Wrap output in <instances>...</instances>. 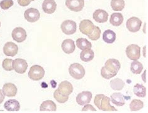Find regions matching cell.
Returning <instances> with one entry per match:
<instances>
[{
    "mask_svg": "<svg viewBox=\"0 0 148 113\" xmlns=\"http://www.w3.org/2000/svg\"><path fill=\"white\" fill-rule=\"evenodd\" d=\"M93 111V112H96V110L91 104H87V105L85 104V106L82 109V111L83 112H86V111Z\"/></svg>",
    "mask_w": 148,
    "mask_h": 113,
    "instance_id": "obj_37",
    "label": "cell"
},
{
    "mask_svg": "<svg viewBox=\"0 0 148 113\" xmlns=\"http://www.w3.org/2000/svg\"><path fill=\"white\" fill-rule=\"evenodd\" d=\"M57 90L61 95L69 96L73 91V87L71 83H70L69 81H64L60 84Z\"/></svg>",
    "mask_w": 148,
    "mask_h": 113,
    "instance_id": "obj_14",
    "label": "cell"
},
{
    "mask_svg": "<svg viewBox=\"0 0 148 113\" xmlns=\"http://www.w3.org/2000/svg\"><path fill=\"white\" fill-rule=\"evenodd\" d=\"M111 6L114 11H122L125 6L124 0H111Z\"/></svg>",
    "mask_w": 148,
    "mask_h": 113,
    "instance_id": "obj_30",
    "label": "cell"
},
{
    "mask_svg": "<svg viewBox=\"0 0 148 113\" xmlns=\"http://www.w3.org/2000/svg\"><path fill=\"white\" fill-rule=\"evenodd\" d=\"M104 67L111 73L117 75L120 70L121 64L118 60L109 59L106 61Z\"/></svg>",
    "mask_w": 148,
    "mask_h": 113,
    "instance_id": "obj_9",
    "label": "cell"
},
{
    "mask_svg": "<svg viewBox=\"0 0 148 113\" xmlns=\"http://www.w3.org/2000/svg\"><path fill=\"white\" fill-rule=\"evenodd\" d=\"M133 92L139 97H145L146 96V89L142 84H136L134 86Z\"/></svg>",
    "mask_w": 148,
    "mask_h": 113,
    "instance_id": "obj_28",
    "label": "cell"
},
{
    "mask_svg": "<svg viewBox=\"0 0 148 113\" xmlns=\"http://www.w3.org/2000/svg\"><path fill=\"white\" fill-rule=\"evenodd\" d=\"M57 5L54 0H45L42 4V9L45 13L52 14L56 10Z\"/></svg>",
    "mask_w": 148,
    "mask_h": 113,
    "instance_id": "obj_16",
    "label": "cell"
},
{
    "mask_svg": "<svg viewBox=\"0 0 148 113\" xmlns=\"http://www.w3.org/2000/svg\"><path fill=\"white\" fill-rule=\"evenodd\" d=\"M69 73L73 78L79 80L84 77L85 75V69L83 66L79 63H75L70 65Z\"/></svg>",
    "mask_w": 148,
    "mask_h": 113,
    "instance_id": "obj_2",
    "label": "cell"
},
{
    "mask_svg": "<svg viewBox=\"0 0 148 113\" xmlns=\"http://www.w3.org/2000/svg\"><path fill=\"white\" fill-rule=\"evenodd\" d=\"M124 85H125L124 82L119 78H116L110 81L111 88L115 91L122 90L124 87Z\"/></svg>",
    "mask_w": 148,
    "mask_h": 113,
    "instance_id": "obj_27",
    "label": "cell"
},
{
    "mask_svg": "<svg viewBox=\"0 0 148 113\" xmlns=\"http://www.w3.org/2000/svg\"><path fill=\"white\" fill-rule=\"evenodd\" d=\"M28 1H34V0H28Z\"/></svg>",
    "mask_w": 148,
    "mask_h": 113,
    "instance_id": "obj_40",
    "label": "cell"
},
{
    "mask_svg": "<svg viewBox=\"0 0 148 113\" xmlns=\"http://www.w3.org/2000/svg\"><path fill=\"white\" fill-rule=\"evenodd\" d=\"M101 29H100L99 27L95 26L94 30H93V32H92V33L90 35H89V36H88L89 39H90L91 40L96 41V40H98L99 39L100 35H101Z\"/></svg>",
    "mask_w": 148,
    "mask_h": 113,
    "instance_id": "obj_33",
    "label": "cell"
},
{
    "mask_svg": "<svg viewBox=\"0 0 148 113\" xmlns=\"http://www.w3.org/2000/svg\"><path fill=\"white\" fill-rule=\"evenodd\" d=\"M101 76H102L103 77H104V78L106 79H110L116 75H115V74L111 73V72L108 71V70L104 67H103L102 68H101Z\"/></svg>",
    "mask_w": 148,
    "mask_h": 113,
    "instance_id": "obj_35",
    "label": "cell"
},
{
    "mask_svg": "<svg viewBox=\"0 0 148 113\" xmlns=\"http://www.w3.org/2000/svg\"><path fill=\"white\" fill-rule=\"evenodd\" d=\"M27 34L25 29L21 27H17L12 32V38L18 42H22L26 39Z\"/></svg>",
    "mask_w": 148,
    "mask_h": 113,
    "instance_id": "obj_13",
    "label": "cell"
},
{
    "mask_svg": "<svg viewBox=\"0 0 148 113\" xmlns=\"http://www.w3.org/2000/svg\"><path fill=\"white\" fill-rule=\"evenodd\" d=\"M5 95L3 94V92L2 91V90L0 89V104H1L3 103V101L5 99Z\"/></svg>",
    "mask_w": 148,
    "mask_h": 113,
    "instance_id": "obj_39",
    "label": "cell"
},
{
    "mask_svg": "<svg viewBox=\"0 0 148 113\" xmlns=\"http://www.w3.org/2000/svg\"><path fill=\"white\" fill-rule=\"evenodd\" d=\"M116 39V33L113 31L107 29L103 34V40L108 44H112L115 41Z\"/></svg>",
    "mask_w": 148,
    "mask_h": 113,
    "instance_id": "obj_23",
    "label": "cell"
},
{
    "mask_svg": "<svg viewBox=\"0 0 148 113\" xmlns=\"http://www.w3.org/2000/svg\"><path fill=\"white\" fill-rule=\"evenodd\" d=\"M13 60L11 59H5L3 61V69L6 70V71H12L13 69Z\"/></svg>",
    "mask_w": 148,
    "mask_h": 113,
    "instance_id": "obj_34",
    "label": "cell"
},
{
    "mask_svg": "<svg viewBox=\"0 0 148 113\" xmlns=\"http://www.w3.org/2000/svg\"><path fill=\"white\" fill-rule=\"evenodd\" d=\"M126 53L131 60H138L141 57V48L137 45H130L126 48Z\"/></svg>",
    "mask_w": 148,
    "mask_h": 113,
    "instance_id": "obj_4",
    "label": "cell"
},
{
    "mask_svg": "<svg viewBox=\"0 0 148 113\" xmlns=\"http://www.w3.org/2000/svg\"><path fill=\"white\" fill-rule=\"evenodd\" d=\"M123 20L124 18L121 13H114L111 15L110 22L112 25L114 26H119L121 25H122Z\"/></svg>",
    "mask_w": 148,
    "mask_h": 113,
    "instance_id": "obj_24",
    "label": "cell"
},
{
    "mask_svg": "<svg viewBox=\"0 0 148 113\" xmlns=\"http://www.w3.org/2000/svg\"><path fill=\"white\" fill-rule=\"evenodd\" d=\"M13 5L14 2L13 0H3V1L0 2V7L4 10L9 9Z\"/></svg>",
    "mask_w": 148,
    "mask_h": 113,
    "instance_id": "obj_36",
    "label": "cell"
},
{
    "mask_svg": "<svg viewBox=\"0 0 148 113\" xmlns=\"http://www.w3.org/2000/svg\"><path fill=\"white\" fill-rule=\"evenodd\" d=\"M142 21L137 17H131L126 22L127 29L132 33H136L141 29Z\"/></svg>",
    "mask_w": 148,
    "mask_h": 113,
    "instance_id": "obj_6",
    "label": "cell"
},
{
    "mask_svg": "<svg viewBox=\"0 0 148 113\" xmlns=\"http://www.w3.org/2000/svg\"><path fill=\"white\" fill-rule=\"evenodd\" d=\"M18 52V46L13 42H8L4 46L3 53L6 56L13 57Z\"/></svg>",
    "mask_w": 148,
    "mask_h": 113,
    "instance_id": "obj_15",
    "label": "cell"
},
{
    "mask_svg": "<svg viewBox=\"0 0 148 113\" xmlns=\"http://www.w3.org/2000/svg\"><path fill=\"white\" fill-rule=\"evenodd\" d=\"M92 97L90 91H83L77 95L76 97V102L81 106H84L91 102Z\"/></svg>",
    "mask_w": 148,
    "mask_h": 113,
    "instance_id": "obj_12",
    "label": "cell"
},
{
    "mask_svg": "<svg viewBox=\"0 0 148 113\" xmlns=\"http://www.w3.org/2000/svg\"><path fill=\"white\" fill-rule=\"evenodd\" d=\"M76 45L81 50L91 49L92 45L90 42L85 38H78L76 40Z\"/></svg>",
    "mask_w": 148,
    "mask_h": 113,
    "instance_id": "obj_26",
    "label": "cell"
},
{
    "mask_svg": "<svg viewBox=\"0 0 148 113\" xmlns=\"http://www.w3.org/2000/svg\"><path fill=\"white\" fill-rule=\"evenodd\" d=\"M18 3L21 6H26L29 5L31 1L28 0H18Z\"/></svg>",
    "mask_w": 148,
    "mask_h": 113,
    "instance_id": "obj_38",
    "label": "cell"
},
{
    "mask_svg": "<svg viewBox=\"0 0 148 113\" xmlns=\"http://www.w3.org/2000/svg\"><path fill=\"white\" fill-rule=\"evenodd\" d=\"M56 105L53 101L47 100L42 102L40 108V111H56Z\"/></svg>",
    "mask_w": 148,
    "mask_h": 113,
    "instance_id": "obj_22",
    "label": "cell"
},
{
    "mask_svg": "<svg viewBox=\"0 0 148 113\" xmlns=\"http://www.w3.org/2000/svg\"><path fill=\"white\" fill-rule=\"evenodd\" d=\"M144 107V103L142 101L139 99H133L132 100L130 104V109L132 112L138 111L140 110H141Z\"/></svg>",
    "mask_w": 148,
    "mask_h": 113,
    "instance_id": "obj_31",
    "label": "cell"
},
{
    "mask_svg": "<svg viewBox=\"0 0 148 113\" xmlns=\"http://www.w3.org/2000/svg\"><path fill=\"white\" fill-rule=\"evenodd\" d=\"M95 57V53L91 49L83 50L80 54L81 60L84 62H89L93 60Z\"/></svg>",
    "mask_w": 148,
    "mask_h": 113,
    "instance_id": "obj_25",
    "label": "cell"
},
{
    "mask_svg": "<svg viewBox=\"0 0 148 113\" xmlns=\"http://www.w3.org/2000/svg\"><path fill=\"white\" fill-rule=\"evenodd\" d=\"M95 26L92 22L89 19H84L80 22L79 30L83 34L89 36L94 30Z\"/></svg>",
    "mask_w": 148,
    "mask_h": 113,
    "instance_id": "obj_7",
    "label": "cell"
},
{
    "mask_svg": "<svg viewBox=\"0 0 148 113\" xmlns=\"http://www.w3.org/2000/svg\"><path fill=\"white\" fill-rule=\"evenodd\" d=\"M4 107L8 111H18L20 110V104L16 100L10 99L6 101Z\"/></svg>",
    "mask_w": 148,
    "mask_h": 113,
    "instance_id": "obj_20",
    "label": "cell"
},
{
    "mask_svg": "<svg viewBox=\"0 0 148 113\" xmlns=\"http://www.w3.org/2000/svg\"><path fill=\"white\" fill-rule=\"evenodd\" d=\"M24 16L26 21L30 23H34L39 20L40 18V13L37 9L30 8L25 11Z\"/></svg>",
    "mask_w": 148,
    "mask_h": 113,
    "instance_id": "obj_10",
    "label": "cell"
},
{
    "mask_svg": "<svg viewBox=\"0 0 148 113\" xmlns=\"http://www.w3.org/2000/svg\"><path fill=\"white\" fill-rule=\"evenodd\" d=\"M61 29L66 35L73 34L76 32V23L72 20H65L62 23Z\"/></svg>",
    "mask_w": 148,
    "mask_h": 113,
    "instance_id": "obj_5",
    "label": "cell"
},
{
    "mask_svg": "<svg viewBox=\"0 0 148 113\" xmlns=\"http://www.w3.org/2000/svg\"><path fill=\"white\" fill-rule=\"evenodd\" d=\"M54 97L58 103L62 104L66 103L69 99L68 96H63L61 95L60 93L58 91L57 89L54 92Z\"/></svg>",
    "mask_w": 148,
    "mask_h": 113,
    "instance_id": "obj_32",
    "label": "cell"
},
{
    "mask_svg": "<svg viewBox=\"0 0 148 113\" xmlns=\"http://www.w3.org/2000/svg\"><path fill=\"white\" fill-rule=\"evenodd\" d=\"M0 26H1V22H0Z\"/></svg>",
    "mask_w": 148,
    "mask_h": 113,
    "instance_id": "obj_41",
    "label": "cell"
},
{
    "mask_svg": "<svg viewBox=\"0 0 148 113\" xmlns=\"http://www.w3.org/2000/svg\"><path fill=\"white\" fill-rule=\"evenodd\" d=\"M45 75V71L43 68L40 65H33L30 68L28 72V77L33 81L41 80Z\"/></svg>",
    "mask_w": 148,
    "mask_h": 113,
    "instance_id": "obj_3",
    "label": "cell"
},
{
    "mask_svg": "<svg viewBox=\"0 0 148 113\" xmlns=\"http://www.w3.org/2000/svg\"><path fill=\"white\" fill-rule=\"evenodd\" d=\"M28 63L26 60L20 58L13 60V66L15 71L19 74H24L28 68Z\"/></svg>",
    "mask_w": 148,
    "mask_h": 113,
    "instance_id": "obj_11",
    "label": "cell"
},
{
    "mask_svg": "<svg viewBox=\"0 0 148 113\" xmlns=\"http://www.w3.org/2000/svg\"><path fill=\"white\" fill-rule=\"evenodd\" d=\"M143 69V65L138 60L133 61L131 64V71L136 75H139Z\"/></svg>",
    "mask_w": 148,
    "mask_h": 113,
    "instance_id": "obj_29",
    "label": "cell"
},
{
    "mask_svg": "<svg viewBox=\"0 0 148 113\" xmlns=\"http://www.w3.org/2000/svg\"><path fill=\"white\" fill-rule=\"evenodd\" d=\"M66 6L71 11L79 12L83 9L84 1V0H66Z\"/></svg>",
    "mask_w": 148,
    "mask_h": 113,
    "instance_id": "obj_8",
    "label": "cell"
},
{
    "mask_svg": "<svg viewBox=\"0 0 148 113\" xmlns=\"http://www.w3.org/2000/svg\"><path fill=\"white\" fill-rule=\"evenodd\" d=\"M92 18L95 20L99 23H105L108 21V13L103 10H97L92 14Z\"/></svg>",
    "mask_w": 148,
    "mask_h": 113,
    "instance_id": "obj_18",
    "label": "cell"
},
{
    "mask_svg": "<svg viewBox=\"0 0 148 113\" xmlns=\"http://www.w3.org/2000/svg\"><path fill=\"white\" fill-rule=\"evenodd\" d=\"M94 103L99 110L103 111H118L117 109L110 104V98L104 95H97Z\"/></svg>",
    "mask_w": 148,
    "mask_h": 113,
    "instance_id": "obj_1",
    "label": "cell"
},
{
    "mask_svg": "<svg viewBox=\"0 0 148 113\" xmlns=\"http://www.w3.org/2000/svg\"><path fill=\"white\" fill-rule=\"evenodd\" d=\"M61 48L63 51L66 54H71L75 51L76 46L75 41L71 40V39H67L62 42Z\"/></svg>",
    "mask_w": 148,
    "mask_h": 113,
    "instance_id": "obj_19",
    "label": "cell"
},
{
    "mask_svg": "<svg viewBox=\"0 0 148 113\" xmlns=\"http://www.w3.org/2000/svg\"><path fill=\"white\" fill-rule=\"evenodd\" d=\"M2 91L5 96L8 97H14L17 94L18 89L14 84L8 83L3 86Z\"/></svg>",
    "mask_w": 148,
    "mask_h": 113,
    "instance_id": "obj_17",
    "label": "cell"
},
{
    "mask_svg": "<svg viewBox=\"0 0 148 113\" xmlns=\"http://www.w3.org/2000/svg\"><path fill=\"white\" fill-rule=\"evenodd\" d=\"M111 102L117 106H123L125 104L124 96L120 92H114L111 96Z\"/></svg>",
    "mask_w": 148,
    "mask_h": 113,
    "instance_id": "obj_21",
    "label": "cell"
}]
</instances>
